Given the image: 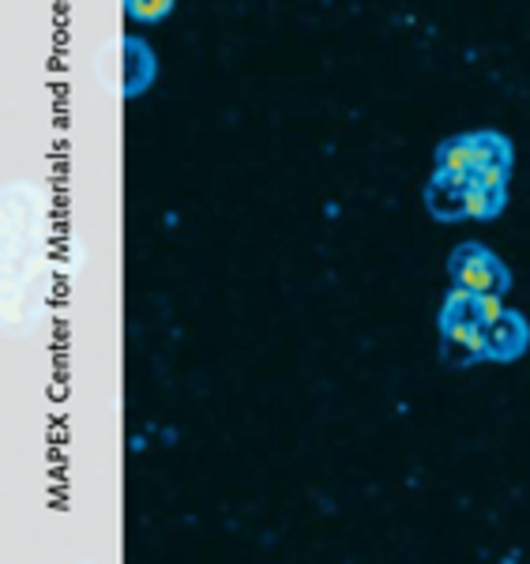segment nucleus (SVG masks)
Instances as JSON below:
<instances>
[{
  "mask_svg": "<svg viewBox=\"0 0 530 564\" xmlns=\"http://www.w3.org/2000/svg\"><path fill=\"white\" fill-rule=\"evenodd\" d=\"M436 327H441V358L447 366H478V361H489L486 324L478 321V294L455 286L447 290L441 313H436Z\"/></svg>",
  "mask_w": 530,
  "mask_h": 564,
  "instance_id": "obj_1",
  "label": "nucleus"
},
{
  "mask_svg": "<svg viewBox=\"0 0 530 564\" xmlns=\"http://www.w3.org/2000/svg\"><path fill=\"white\" fill-rule=\"evenodd\" d=\"M447 279L455 290H470V294H497L505 297L511 290L508 263L482 241H463L447 257Z\"/></svg>",
  "mask_w": 530,
  "mask_h": 564,
  "instance_id": "obj_2",
  "label": "nucleus"
},
{
  "mask_svg": "<svg viewBox=\"0 0 530 564\" xmlns=\"http://www.w3.org/2000/svg\"><path fill=\"white\" fill-rule=\"evenodd\" d=\"M470 188V170L455 174V170H433L425 185V212L436 223H463V196Z\"/></svg>",
  "mask_w": 530,
  "mask_h": 564,
  "instance_id": "obj_3",
  "label": "nucleus"
},
{
  "mask_svg": "<svg viewBox=\"0 0 530 564\" xmlns=\"http://www.w3.org/2000/svg\"><path fill=\"white\" fill-rule=\"evenodd\" d=\"M530 347V324L523 313H516V308H505V313L497 316L489 327H486V354L489 361H500V366H508V361L523 358Z\"/></svg>",
  "mask_w": 530,
  "mask_h": 564,
  "instance_id": "obj_4",
  "label": "nucleus"
},
{
  "mask_svg": "<svg viewBox=\"0 0 530 564\" xmlns=\"http://www.w3.org/2000/svg\"><path fill=\"white\" fill-rule=\"evenodd\" d=\"M125 53V76H121V95L125 98H140L148 95L151 84L159 79V57H154L151 42L140 34H125L121 39Z\"/></svg>",
  "mask_w": 530,
  "mask_h": 564,
  "instance_id": "obj_5",
  "label": "nucleus"
},
{
  "mask_svg": "<svg viewBox=\"0 0 530 564\" xmlns=\"http://www.w3.org/2000/svg\"><path fill=\"white\" fill-rule=\"evenodd\" d=\"M470 148H474V166L478 170H497V174L511 177V166H516V148L505 132L493 129H478L470 132Z\"/></svg>",
  "mask_w": 530,
  "mask_h": 564,
  "instance_id": "obj_6",
  "label": "nucleus"
},
{
  "mask_svg": "<svg viewBox=\"0 0 530 564\" xmlns=\"http://www.w3.org/2000/svg\"><path fill=\"white\" fill-rule=\"evenodd\" d=\"M508 207V185H470L463 196V218L474 223H493Z\"/></svg>",
  "mask_w": 530,
  "mask_h": 564,
  "instance_id": "obj_7",
  "label": "nucleus"
},
{
  "mask_svg": "<svg viewBox=\"0 0 530 564\" xmlns=\"http://www.w3.org/2000/svg\"><path fill=\"white\" fill-rule=\"evenodd\" d=\"M436 170H455V174H467L474 170V148H470V132L447 135L436 148Z\"/></svg>",
  "mask_w": 530,
  "mask_h": 564,
  "instance_id": "obj_8",
  "label": "nucleus"
},
{
  "mask_svg": "<svg viewBox=\"0 0 530 564\" xmlns=\"http://www.w3.org/2000/svg\"><path fill=\"white\" fill-rule=\"evenodd\" d=\"M173 4L177 0H125V12L136 23H162L173 12Z\"/></svg>",
  "mask_w": 530,
  "mask_h": 564,
  "instance_id": "obj_9",
  "label": "nucleus"
}]
</instances>
